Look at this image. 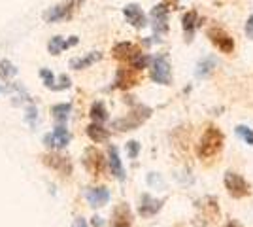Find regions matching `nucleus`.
<instances>
[{"label":"nucleus","mask_w":253,"mask_h":227,"mask_svg":"<svg viewBox=\"0 0 253 227\" xmlns=\"http://www.w3.org/2000/svg\"><path fill=\"white\" fill-rule=\"evenodd\" d=\"M223 142H225V136L223 133L217 127L213 125H208V129L202 133L201 140H199V146H197V155L201 159H211L215 157L223 148Z\"/></svg>","instance_id":"obj_1"},{"label":"nucleus","mask_w":253,"mask_h":227,"mask_svg":"<svg viewBox=\"0 0 253 227\" xmlns=\"http://www.w3.org/2000/svg\"><path fill=\"white\" fill-rule=\"evenodd\" d=\"M149 116H151V110L149 108H146V106H136L126 118L116 119V121L112 123V127L117 131H134L136 127H140Z\"/></svg>","instance_id":"obj_2"},{"label":"nucleus","mask_w":253,"mask_h":227,"mask_svg":"<svg viewBox=\"0 0 253 227\" xmlns=\"http://www.w3.org/2000/svg\"><path fill=\"white\" fill-rule=\"evenodd\" d=\"M223 182H225V187H227L229 195H231V197H234V199H244V197H248V195L252 193V187H250V184L244 180L240 174L232 173V171L225 173Z\"/></svg>","instance_id":"obj_3"},{"label":"nucleus","mask_w":253,"mask_h":227,"mask_svg":"<svg viewBox=\"0 0 253 227\" xmlns=\"http://www.w3.org/2000/svg\"><path fill=\"white\" fill-rule=\"evenodd\" d=\"M80 2H82V0H66L63 4H57V6H53L51 10L47 11L43 17H45L47 23H57V21H63V19H70L72 13L78 10Z\"/></svg>","instance_id":"obj_4"},{"label":"nucleus","mask_w":253,"mask_h":227,"mask_svg":"<svg viewBox=\"0 0 253 227\" xmlns=\"http://www.w3.org/2000/svg\"><path fill=\"white\" fill-rule=\"evenodd\" d=\"M84 167L87 169L89 174L100 176V174L104 173V167H106L104 153L98 151L96 148H87L84 153Z\"/></svg>","instance_id":"obj_5"},{"label":"nucleus","mask_w":253,"mask_h":227,"mask_svg":"<svg viewBox=\"0 0 253 227\" xmlns=\"http://www.w3.org/2000/svg\"><path fill=\"white\" fill-rule=\"evenodd\" d=\"M42 163L51 169L55 173L63 174V176H70L72 174V161L66 157V155H61V153H45L42 155Z\"/></svg>","instance_id":"obj_6"},{"label":"nucleus","mask_w":253,"mask_h":227,"mask_svg":"<svg viewBox=\"0 0 253 227\" xmlns=\"http://www.w3.org/2000/svg\"><path fill=\"white\" fill-rule=\"evenodd\" d=\"M208 38L223 53H232L234 51V40H232V36L229 33H225L221 27H211V29H208Z\"/></svg>","instance_id":"obj_7"},{"label":"nucleus","mask_w":253,"mask_h":227,"mask_svg":"<svg viewBox=\"0 0 253 227\" xmlns=\"http://www.w3.org/2000/svg\"><path fill=\"white\" fill-rule=\"evenodd\" d=\"M170 65L169 59L165 55H159L151 61V80L157 82L161 86H169L170 84Z\"/></svg>","instance_id":"obj_8"},{"label":"nucleus","mask_w":253,"mask_h":227,"mask_svg":"<svg viewBox=\"0 0 253 227\" xmlns=\"http://www.w3.org/2000/svg\"><path fill=\"white\" fill-rule=\"evenodd\" d=\"M43 142H45V146H49V148L61 150V148H66V146H68V142H70V133H68V129L64 127L63 123H59V125L53 129V133L43 136Z\"/></svg>","instance_id":"obj_9"},{"label":"nucleus","mask_w":253,"mask_h":227,"mask_svg":"<svg viewBox=\"0 0 253 227\" xmlns=\"http://www.w3.org/2000/svg\"><path fill=\"white\" fill-rule=\"evenodd\" d=\"M151 25H153V31L157 36L169 31V8L165 2L151 10Z\"/></svg>","instance_id":"obj_10"},{"label":"nucleus","mask_w":253,"mask_h":227,"mask_svg":"<svg viewBox=\"0 0 253 227\" xmlns=\"http://www.w3.org/2000/svg\"><path fill=\"white\" fill-rule=\"evenodd\" d=\"M163 199H155V197H151V195L144 193L142 195V199H140V206H138V212H140V216L142 218H151L155 216L159 210L163 208Z\"/></svg>","instance_id":"obj_11"},{"label":"nucleus","mask_w":253,"mask_h":227,"mask_svg":"<svg viewBox=\"0 0 253 227\" xmlns=\"http://www.w3.org/2000/svg\"><path fill=\"white\" fill-rule=\"evenodd\" d=\"M123 15H125V19L132 27H136V29H144L148 21H146V15H144V11L142 8L138 6V4H126L125 8H123Z\"/></svg>","instance_id":"obj_12"},{"label":"nucleus","mask_w":253,"mask_h":227,"mask_svg":"<svg viewBox=\"0 0 253 227\" xmlns=\"http://www.w3.org/2000/svg\"><path fill=\"white\" fill-rule=\"evenodd\" d=\"M85 199H87V203L93 206V208H100V206L108 205L110 191L106 187H89L85 191Z\"/></svg>","instance_id":"obj_13"},{"label":"nucleus","mask_w":253,"mask_h":227,"mask_svg":"<svg viewBox=\"0 0 253 227\" xmlns=\"http://www.w3.org/2000/svg\"><path fill=\"white\" fill-rule=\"evenodd\" d=\"M138 82H140V78H138V70H134V68H119V70H117L116 86L114 87H119V89H128V87L136 86Z\"/></svg>","instance_id":"obj_14"},{"label":"nucleus","mask_w":253,"mask_h":227,"mask_svg":"<svg viewBox=\"0 0 253 227\" xmlns=\"http://www.w3.org/2000/svg\"><path fill=\"white\" fill-rule=\"evenodd\" d=\"M108 165H110V171L117 180H125V169H123V163H121V157H119V151L116 146L108 148Z\"/></svg>","instance_id":"obj_15"},{"label":"nucleus","mask_w":253,"mask_h":227,"mask_svg":"<svg viewBox=\"0 0 253 227\" xmlns=\"http://www.w3.org/2000/svg\"><path fill=\"white\" fill-rule=\"evenodd\" d=\"M112 227H132V214L126 205L117 206L112 218Z\"/></svg>","instance_id":"obj_16"},{"label":"nucleus","mask_w":253,"mask_h":227,"mask_svg":"<svg viewBox=\"0 0 253 227\" xmlns=\"http://www.w3.org/2000/svg\"><path fill=\"white\" fill-rule=\"evenodd\" d=\"M140 49H138L134 44H130V42H121V44H117L116 47H114V57L116 59H119V61H130L134 55L138 53Z\"/></svg>","instance_id":"obj_17"},{"label":"nucleus","mask_w":253,"mask_h":227,"mask_svg":"<svg viewBox=\"0 0 253 227\" xmlns=\"http://www.w3.org/2000/svg\"><path fill=\"white\" fill-rule=\"evenodd\" d=\"M100 59H102V53L100 51H93V53H87L84 57H80V59H72L70 66L74 70H84V68H89L91 65H95L96 61H100Z\"/></svg>","instance_id":"obj_18"},{"label":"nucleus","mask_w":253,"mask_h":227,"mask_svg":"<svg viewBox=\"0 0 253 227\" xmlns=\"http://www.w3.org/2000/svg\"><path fill=\"white\" fill-rule=\"evenodd\" d=\"M181 25H183V33L187 36V40H193V33L199 27V15H197V11L195 10L187 11L183 15V19H181Z\"/></svg>","instance_id":"obj_19"},{"label":"nucleus","mask_w":253,"mask_h":227,"mask_svg":"<svg viewBox=\"0 0 253 227\" xmlns=\"http://www.w3.org/2000/svg\"><path fill=\"white\" fill-rule=\"evenodd\" d=\"M87 136L98 144V142L108 140V138H110V133H108V129H104L100 123H91V125L87 127Z\"/></svg>","instance_id":"obj_20"},{"label":"nucleus","mask_w":253,"mask_h":227,"mask_svg":"<svg viewBox=\"0 0 253 227\" xmlns=\"http://www.w3.org/2000/svg\"><path fill=\"white\" fill-rule=\"evenodd\" d=\"M70 112H72V104H68V102H63V104H55L51 108V114L53 118L57 119V123H66V119L70 116Z\"/></svg>","instance_id":"obj_21"},{"label":"nucleus","mask_w":253,"mask_h":227,"mask_svg":"<svg viewBox=\"0 0 253 227\" xmlns=\"http://www.w3.org/2000/svg\"><path fill=\"white\" fill-rule=\"evenodd\" d=\"M47 49H49L51 55H59L61 51L68 49V44H66V40H64L63 36H53L51 40H49V44H47Z\"/></svg>","instance_id":"obj_22"},{"label":"nucleus","mask_w":253,"mask_h":227,"mask_svg":"<svg viewBox=\"0 0 253 227\" xmlns=\"http://www.w3.org/2000/svg\"><path fill=\"white\" fill-rule=\"evenodd\" d=\"M91 118L95 119V123H102L108 119V110L102 102H95L93 106H91Z\"/></svg>","instance_id":"obj_23"},{"label":"nucleus","mask_w":253,"mask_h":227,"mask_svg":"<svg viewBox=\"0 0 253 227\" xmlns=\"http://www.w3.org/2000/svg\"><path fill=\"white\" fill-rule=\"evenodd\" d=\"M128 63H130V68H134V70H138V72H140V70L148 68L149 57L146 53H142V51H138V53L134 55V57H132V59H130Z\"/></svg>","instance_id":"obj_24"},{"label":"nucleus","mask_w":253,"mask_h":227,"mask_svg":"<svg viewBox=\"0 0 253 227\" xmlns=\"http://www.w3.org/2000/svg\"><path fill=\"white\" fill-rule=\"evenodd\" d=\"M15 72H17V68L11 65L8 59L0 61V76H2L4 80H10L11 76H15Z\"/></svg>","instance_id":"obj_25"},{"label":"nucleus","mask_w":253,"mask_h":227,"mask_svg":"<svg viewBox=\"0 0 253 227\" xmlns=\"http://www.w3.org/2000/svg\"><path fill=\"white\" fill-rule=\"evenodd\" d=\"M236 135H238L246 144L253 146V129L246 127V125H238V127H236Z\"/></svg>","instance_id":"obj_26"},{"label":"nucleus","mask_w":253,"mask_h":227,"mask_svg":"<svg viewBox=\"0 0 253 227\" xmlns=\"http://www.w3.org/2000/svg\"><path fill=\"white\" fill-rule=\"evenodd\" d=\"M40 78H42L43 86H47L49 89L55 91V76L49 68H40Z\"/></svg>","instance_id":"obj_27"},{"label":"nucleus","mask_w":253,"mask_h":227,"mask_svg":"<svg viewBox=\"0 0 253 227\" xmlns=\"http://www.w3.org/2000/svg\"><path fill=\"white\" fill-rule=\"evenodd\" d=\"M211 68H213V61H211V59H206L204 63H201V65H199L197 76H208L211 72Z\"/></svg>","instance_id":"obj_28"},{"label":"nucleus","mask_w":253,"mask_h":227,"mask_svg":"<svg viewBox=\"0 0 253 227\" xmlns=\"http://www.w3.org/2000/svg\"><path fill=\"white\" fill-rule=\"evenodd\" d=\"M126 150H128V157L130 159H136L138 153H140V144L136 140H130L126 144Z\"/></svg>","instance_id":"obj_29"},{"label":"nucleus","mask_w":253,"mask_h":227,"mask_svg":"<svg viewBox=\"0 0 253 227\" xmlns=\"http://www.w3.org/2000/svg\"><path fill=\"white\" fill-rule=\"evenodd\" d=\"M72 86V82H70V78L66 74H61L59 76V86H57V91H61V89H68V87Z\"/></svg>","instance_id":"obj_30"},{"label":"nucleus","mask_w":253,"mask_h":227,"mask_svg":"<svg viewBox=\"0 0 253 227\" xmlns=\"http://www.w3.org/2000/svg\"><path fill=\"white\" fill-rule=\"evenodd\" d=\"M36 118H38V114H36V106L31 104V106L27 108V121H29L31 125H34V123H36Z\"/></svg>","instance_id":"obj_31"},{"label":"nucleus","mask_w":253,"mask_h":227,"mask_svg":"<svg viewBox=\"0 0 253 227\" xmlns=\"http://www.w3.org/2000/svg\"><path fill=\"white\" fill-rule=\"evenodd\" d=\"M246 34H248V38H252L253 40V15L252 17H248V23H246Z\"/></svg>","instance_id":"obj_32"},{"label":"nucleus","mask_w":253,"mask_h":227,"mask_svg":"<svg viewBox=\"0 0 253 227\" xmlns=\"http://www.w3.org/2000/svg\"><path fill=\"white\" fill-rule=\"evenodd\" d=\"M72 227H89V226H87V222H85L84 218H76V222Z\"/></svg>","instance_id":"obj_33"},{"label":"nucleus","mask_w":253,"mask_h":227,"mask_svg":"<svg viewBox=\"0 0 253 227\" xmlns=\"http://www.w3.org/2000/svg\"><path fill=\"white\" fill-rule=\"evenodd\" d=\"M225 227H242V226H240V224H236V222H229Z\"/></svg>","instance_id":"obj_34"},{"label":"nucleus","mask_w":253,"mask_h":227,"mask_svg":"<svg viewBox=\"0 0 253 227\" xmlns=\"http://www.w3.org/2000/svg\"><path fill=\"white\" fill-rule=\"evenodd\" d=\"M0 93H2V87H0Z\"/></svg>","instance_id":"obj_35"}]
</instances>
